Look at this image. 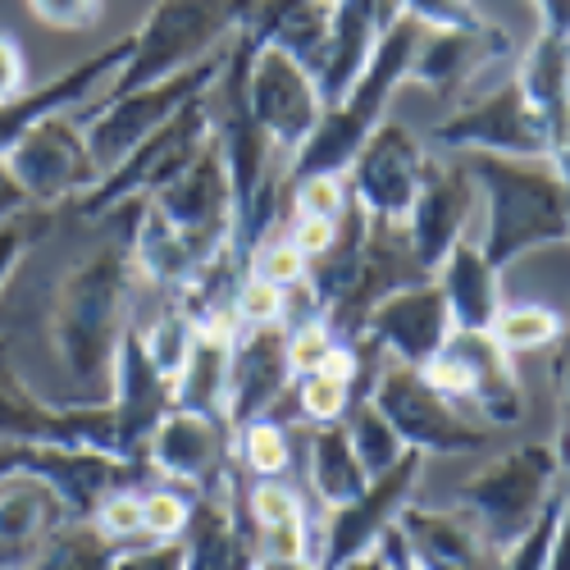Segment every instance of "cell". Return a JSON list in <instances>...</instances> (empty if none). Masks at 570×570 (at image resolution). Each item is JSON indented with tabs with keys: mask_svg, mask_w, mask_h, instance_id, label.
I'll use <instances>...</instances> for the list:
<instances>
[{
	"mask_svg": "<svg viewBox=\"0 0 570 570\" xmlns=\"http://www.w3.org/2000/svg\"><path fill=\"white\" fill-rule=\"evenodd\" d=\"M132 293L137 269L124 233H115L106 247H97L60 278L51 315H46V334H51L56 361L69 384L65 402L91 406L115 397V365L137 306Z\"/></svg>",
	"mask_w": 570,
	"mask_h": 570,
	"instance_id": "1",
	"label": "cell"
},
{
	"mask_svg": "<svg viewBox=\"0 0 570 570\" xmlns=\"http://www.w3.org/2000/svg\"><path fill=\"white\" fill-rule=\"evenodd\" d=\"M474 193L484 197V256L507 269L543 247L570 243V174L557 160L511 156H461Z\"/></svg>",
	"mask_w": 570,
	"mask_h": 570,
	"instance_id": "2",
	"label": "cell"
},
{
	"mask_svg": "<svg viewBox=\"0 0 570 570\" xmlns=\"http://www.w3.org/2000/svg\"><path fill=\"white\" fill-rule=\"evenodd\" d=\"M420 37H424V23H415L406 14L379 37V46L370 51L356 82L334 106H324L315 132L302 141V151L283 165V187L306 178V174H347V165L365 147V137L389 119L397 87L411 78V56H415Z\"/></svg>",
	"mask_w": 570,
	"mask_h": 570,
	"instance_id": "3",
	"label": "cell"
},
{
	"mask_svg": "<svg viewBox=\"0 0 570 570\" xmlns=\"http://www.w3.org/2000/svg\"><path fill=\"white\" fill-rule=\"evenodd\" d=\"M561 474H566V465L557 456V443H548V439L515 443V448L498 452L493 461H484L470 480H461L452 493V507L465 511L470 525L498 552H507L534 525V515L561 484Z\"/></svg>",
	"mask_w": 570,
	"mask_h": 570,
	"instance_id": "4",
	"label": "cell"
},
{
	"mask_svg": "<svg viewBox=\"0 0 570 570\" xmlns=\"http://www.w3.org/2000/svg\"><path fill=\"white\" fill-rule=\"evenodd\" d=\"M252 0H156L132 28V56L110 82V97L174 78L178 69L206 60L243 28Z\"/></svg>",
	"mask_w": 570,
	"mask_h": 570,
	"instance_id": "5",
	"label": "cell"
},
{
	"mask_svg": "<svg viewBox=\"0 0 570 570\" xmlns=\"http://www.w3.org/2000/svg\"><path fill=\"white\" fill-rule=\"evenodd\" d=\"M210 141H215L210 97H197V101H187L169 124H160L151 137H141L115 169H106L97 178V187H87L78 202H69V215L78 224H106V215L119 210L124 202L151 197V193H160V187H169L210 147Z\"/></svg>",
	"mask_w": 570,
	"mask_h": 570,
	"instance_id": "6",
	"label": "cell"
},
{
	"mask_svg": "<svg viewBox=\"0 0 570 570\" xmlns=\"http://www.w3.org/2000/svg\"><path fill=\"white\" fill-rule=\"evenodd\" d=\"M365 397L393 420V430L411 452L430 456H480L493 443V430L465 415L456 402H448L415 365H384L370 384Z\"/></svg>",
	"mask_w": 570,
	"mask_h": 570,
	"instance_id": "7",
	"label": "cell"
},
{
	"mask_svg": "<svg viewBox=\"0 0 570 570\" xmlns=\"http://www.w3.org/2000/svg\"><path fill=\"white\" fill-rule=\"evenodd\" d=\"M224 60H228V46H219V51H210L197 65L178 69L174 78H160L151 87H137V91H124V97H106L97 106H87L82 132H87V147L97 156L101 174L115 169L141 137H151L160 124H169L187 101L210 97V87L224 73Z\"/></svg>",
	"mask_w": 570,
	"mask_h": 570,
	"instance_id": "8",
	"label": "cell"
},
{
	"mask_svg": "<svg viewBox=\"0 0 570 570\" xmlns=\"http://www.w3.org/2000/svg\"><path fill=\"white\" fill-rule=\"evenodd\" d=\"M434 151H452V156H511V160H552V141L548 128L539 119V110L530 106L520 78H502L489 91L470 101H456L430 132H424Z\"/></svg>",
	"mask_w": 570,
	"mask_h": 570,
	"instance_id": "9",
	"label": "cell"
},
{
	"mask_svg": "<svg viewBox=\"0 0 570 570\" xmlns=\"http://www.w3.org/2000/svg\"><path fill=\"white\" fill-rule=\"evenodd\" d=\"M0 443H56V448H97L119 456L115 406L110 402H46L14 365V338L0 324Z\"/></svg>",
	"mask_w": 570,
	"mask_h": 570,
	"instance_id": "10",
	"label": "cell"
},
{
	"mask_svg": "<svg viewBox=\"0 0 570 570\" xmlns=\"http://www.w3.org/2000/svg\"><path fill=\"white\" fill-rule=\"evenodd\" d=\"M147 202L183 243V252L197 261V274L233 243V183H228V165L215 141Z\"/></svg>",
	"mask_w": 570,
	"mask_h": 570,
	"instance_id": "11",
	"label": "cell"
},
{
	"mask_svg": "<svg viewBox=\"0 0 570 570\" xmlns=\"http://www.w3.org/2000/svg\"><path fill=\"white\" fill-rule=\"evenodd\" d=\"M247 106H252L261 132L269 137V147L283 160H293L302 151V141L315 132V124L324 115V97H320L315 73L297 56L283 51V46H274V41H265V46L252 51Z\"/></svg>",
	"mask_w": 570,
	"mask_h": 570,
	"instance_id": "12",
	"label": "cell"
},
{
	"mask_svg": "<svg viewBox=\"0 0 570 570\" xmlns=\"http://www.w3.org/2000/svg\"><path fill=\"white\" fill-rule=\"evenodd\" d=\"M434 151H430V141H424L411 124L402 119H384L370 137H365V147L356 151V160L347 165V193L352 202L374 215V219H406L415 193H420V178L424 169H430Z\"/></svg>",
	"mask_w": 570,
	"mask_h": 570,
	"instance_id": "13",
	"label": "cell"
},
{
	"mask_svg": "<svg viewBox=\"0 0 570 570\" xmlns=\"http://www.w3.org/2000/svg\"><path fill=\"white\" fill-rule=\"evenodd\" d=\"M10 169L23 183V193L32 197V206L41 210H60L69 202H78L87 187H97L101 165L87 147V132L78 119L69 115H51L32 124L14 147H10Z\"/></svg>",
	"mask_w": 570,
	"mask_h": 570,
	"instance_id": "14",
	"label": "cell"
},
{
	"mask_svg": "<svg viewBox=\"0 0 570 570\" xmlns=\"http://www.w3.org/2000/svg\"><path fill=\"white\" fill-rule=\"evenodd\" d=\"M420 470H424V456L406 452L393 470L374 474L361 498L324 511V520L315 525V570H343L347 561L370 552L379 543V534L397 520V511L411 502V493L420 484Z\"/></svg>",
	"mask_w": 570,
	"mask_h": 570,
	"instance_id": "15",
	"label": "cell"
},
{
	"mask_svg": "<svg viewBox=\"0 0 570 570\" xmlns=\"http://www.w3.org/2000/svg\"><path fill=\"white\" fill-rule=\"evenodd\" d=\"M147 465L156 470V480L178 484L187 493H210L219 489L228 474L237 470L233 452V430L219 415L183 411L174 406L147 443Z\"/></svg>",
	"mask_w": 570,
	"mask_h": 570,
	"instance_id": "16",
	"label": "cell"
},
{
	"mask_svg": "<svg viewBox=\"0 0 570 570\" xmlns=\"http://www.w3.org/2000/svg\"><path fill=\"white\" fill-rule=\"evenodd\" d=\"M515 41L507 28L480 19L470 28H424L415 56H411V78L415 87H424L434 101L456 106L461 91L480 78L489 65L515 60Z\"/></svg>",
	"mask_w": 570,
	"mask_h": 570,
	"instance_id": "17",
	"label": "cell"
},
{
	"mask_svg": "<svg viewBox=\"0 0 570 570\" xmlns=\"http://www.w3.org/2000/svg\"><path fill=\"white\" fill-rule=\"evenodd\" d=\"M297 374L288 365V324H237L228 356V430L274 415L293 393Z\"/></svg>",
	"mask_w": 570,
	"mask_h": 570,
	"instance_id": "18",
	"label": "cell"
},
{
	"mask_svg": "<svg viewBox=\"0 0 570 570\" xmlns=\"http://www.w3.org/2000/svg\"><path fill=\"white\" fill-rule=\"evenodd\" d=\"M430 278L424 265L415 261L411 243H406V228L397 219H374L370 215V233H365V252H361V265H356V278L352 288L338 297V306L320 315L328 328H334L338 343H361V328H365V315L384 302L389 293L406 288V283H420Z\"/></svg>",
	"mask_w": 570,
	"mask_h": 570,
	"instance_id": "19",
	"label": "cell"
},
{
	"mask_svg": "<svg viewBox=\"0 0 570 570\" xmlns=\"http://www.w3.org/2000/svg\"><path fill=\"white\" fill-rule=\"evenodd\" d=\"M456 334L448 297L439 288V278H420L406 288L389 293L361 328V343L374 352H389L402 365H424L430 356H439V347Z\"/></svg>",
	"mask_w": 570,
	"mask_h": 570,
	"instance_id": "20",
	"label": "cell"
},
{
	"mask_svg": "<svg viewBox=\"0 0 570 570\" xmlns=\"http://www.w3.org/2000/svg\"><path fill=\"white\" fill-rule=\"evenodd\" d=\"M474 183L456 160H430V169H424L420 178V193L402 219L406 228V243L415 252V261L424 265V274H439V265L448 261V252L465 237V224H470V210H474Z\"/></svg>",
	"mask_w": 570,
	"mask_h": 570,
	"instance_id": "21",
	"label": "cell"
},
{
	"mask_svg": "<svg viewBox=\"0 0 570 570\" xmlns=\"http://www.w3.org/2000/svg\"><path fill=\"white\" fill-rule=\"evenodd\" d=\"M115 439L124 461H147V443L156 434V424L174 411V379L147 356L141 347L137 324H128L119 365H115Z\"/></svg>",
	"mask_w": 570,
	"mask_h": 570,
	"instance_id": "22",
	"label": "cell"
},
{
	"mask_svg": "<svg viewBox=\"0 0 570 570\" xmlns=\"http://www.w3.org/2000/svg\"><path fill=\"white\" fill-rule=\"evenodd\" d=\"M128 56H132V32H124V37L110 41V46H101V51H91L87 60L60 69L56 78H46L41 87H28V91H19L14 101H6V106H0V156H10V147H14V141H19L32 124L82 106L106 78L115 82L119 69L128 65Z\"/></svg>",
	"mask_w": 570,
	"mask_h": 570,
	"instance_id": "23",
	"label": "cell"
},
{
	"mask_svg": "<svg viewBox=\"0 0 570 570\" xmlns=\"http://www.w3.org/2000/svg\"><path fill=\"white\" fill-rule=\"evenodd\" d=\"M393 525L402 530V543L415 570H502V552L456 507L406 502Z\"/></svg>",
	"mask_w": 570,
	"mask_h": 570,
	"instance_id": "24",
	"label": "cell"
},
{
	"mask_svg": "<svg viewBox=\"0 0 570 570\" xmlns=\"http://www.w3.org/2000/svg\"><path fill=\"white\" fill-rule=\"evenodd\" d=\"M448 347L470 370V406L465 411H474V420L489 424V430H511V424L530 415L525 389H520V374H515V356H507L493 334H465V328H456Z\"/></svg>",
	"mask_w": 570,
	"mask_h": 570,
	"instance_id": "25",
	"label": "cell"
},
{
	"mask_svg": "<svg viewBox=\"0 0 570 570\" xmlns=\"http://www.w3.org/2000/svg\"><path fill=\"white\" fill-rule=\"evenodd\" d=\"M65 520L73 515L51 484L37 474H10L0 484V570L28 566Z\"/></svg>",
	"mask_w": 570,
	"mask_h": 570,
	"instance_id": "26",
	"label": "cell"
},
{
	"mask_svg": "<svg viewBox=\"0 0 570 570\" xmlns=\"http://www.w3.org/2000/svg\"><path fill=\"white\" fill-rule=\"evenodd\" d=\"M434 278H439L443 297H448L452 324L465 328V334H489L493 315L502 311V269H493L484 247L461 237Z\"/></svg>",
	"mask_w": 570,
	"mask_h": 570,
	"instance_id": "27",
	"label": "cell"
},
{
	"mask_svg": "<svg viewBox=\"0 0 570 570\" xmlns=\"http://www.w3.org/2000/svg\"><path fill=\"white\" fill-rule=\"evenodd\" d=\"M237 324H197L193 352L174 374V406L228 420V356Z\"/></svg>",
	"mask_w": 570,
	"mask_h": 570,
	"instance_id": "28",
	"label": "cell"
},
{
	"mask_svg": "<svg viewBox=\"0 0 570 570\" xmlns=\"http://www.w3.org/2000/svg\"><path fill=\"white\" fill-rule=\"evenodd\" d=\"M370 484V474L347 439V424H315L311 430V489L324 502V511H334L352 498H361Z\"/></svg>",
	"mask_w": 570,
	"mask_h": 570,
	"instance_id": "29",
	"label": "cell"
},
{
	"mask_svg": "<svg viewBox=\"0 0 570 570\" xmlns=\"http://www.w3.org/2000/svg\"><path fill=\"white\" fill-rule=\"evenodd\" d=\"M119 543H110L91 520H65V525L46 539V548L19 566V570H110Z\"/></svg>",
	"mask_w": 570,
	"mask_h": 570,
	"instance_id": "30",
	"label": "cell"
},
{
	"mask_svg": "<svg viewBox=\"0 0 570 570\" xmlns=\"http://www.w3.org/2000/svg\"><path fill=\"white\" fill-rule=\"evenodd\" d=\"M489 334L498 338V347L507 356H525V352L557 347L566 338V320L543 302H502V311L489 324Z\"/></svg>",
	"mask_w": 570,
	"mask_h": 570,
	"instance_id": "31",
	"label": "cell"
},
{
	"mask_svg": "<svg viewBox=\"0 0 570 570\" xmlns=\"http://www.w3.org/2000/svg\"><path fill=\"white\" fill-rule=\"evenodd\" d=\"M347 439H352V448H356V456H361V465H365V474L374 480V474H384V470H393L411 448L402 443V434L393 430V420L379 411L370 397H365V389H361V397L352 402V411H347Z\"/></svg>",
	"mask_w": 570,
	"mask_h": 570,
	"instance_id": "32",
	"label": "cell"
},
{
	"mask_svg": "<svg viewBox=\"0 0 570 570\" xmlns=\"http://www.w3.org/2000/svg\"><path fill=\"white\" fill-rule=\"evenodd\" d=\"M233 452H237V465L247 470V480H283V474L293 470L288 430H283L274 415L243 424V430L233 434Z\"/></svg>",
	"mask_w": 570,
	"mask_h": 570,
	"instance_id": "33",
	"label": "cell"
},
{
	"mask_svg": "<svg viewBox=\"0 0 570 570\" xmlns=\"http://www.w3.org/2000/svg\"><path fill=\"white\" fill-rule=\"evenodd\" d=\"M566 498H570V470L561 474V484L552 489V498H548L543 511L534 515V525L502 552V570H548V561H552V539H557V520H561V511H566Z\"/></svg>",
	"mask_w": 570,
	"mask_h": 570,
	"instance_id": "34",
	"label": "cell"
},
{
	"mask_svg": "<svg viewBox=\"0 0 570 570\" xmlns=\"http://www.w3.org/2000/svg\"><path fill=\"white\" fill-rule=\"evenodd\" d=\"M187 520H193V493L178 484H147L141 489V539L151 543H169L187 534Z\"/></svg>",
	"mask_w": 570,
	"mask_h": 570,
	"instance_id": "35",
	"label": "cell"
},
{
	"mask_svg": "<svg viewBox=\"0 0 570 570\" xmlns=\"http://www.w3.org/2000/svg\"><path fill=\"white\" fill-rule=\"evenodd\" d=\"M293 402H297V415L311 424H338V420H347V411L356 402V384L315 370L293 384Z\"/></svg>",
	"mask_w": 570,
	"mask_h": 570,
	"instance_id": "36",
	"label": "cell"
},
{
	"mask_svg": "<svg viewBox=\"0 0 570 570\" xmlns=\"http://www.w3.org/2000/svg\"><path fill=\"white\" fill-rule=\"evenodd\" d=\"M60 219V210H28V215H14V219H6L0 224V302H6V293H10V278L19 274V265H23V256L37 247V243H46L51 237V224Z\"/></svg>",
	"mask_w": 570,
	"mask_h": 570,
	"instance_id": "37",
	"label": "cell"
},
{
	"mask_svg": "<svg viewBox=\"0 0 570 570\" xmlns=\"http://www.w3.org/2000/svg\"><path fill=\"white\" fill-rule=\"evenodd\" d=\"M347 206H352V193H347V178L343 174H306V178L283 187V215L338 219Z\"/></svg>",
	"mask_w": 570,
	"mask_h": 570,
	"instance_id": "38",
	"label": "cell"
},
{
	"mask_svg": "<svg viewBox=\"0 0 570 570\" xmlns=\"http://www.w3.org/2000/svg\"><path fill=\"white\" fill-rule=\"evenodd\" d=\"M288 311H293V297L256 274H247L233 293V320L237 324H288Z\"/></svg>",
	"mask_w": 570,
	"mask_h": 570,
	"instance_id": "39",
	"label": "cell"
},
{
	"mask_svg": "<svg viewBox=\"0 0 570 570\" xmlns=\"http://www.w3.org/2000/svg\"><path fill=\"white\" fill-rule=\"evenodd\" d=\"M252 274L274 283V288H283V293H297L311 278V261L288 243V237H269V243L252 256Z\"/></svg>",
	"mask_w": 570,
	"mask_h": 570,
	"instance_id": "40",
	"label": "cell"
},
{
	"mask_svg": "<svg viewBox=\"0 0 570 570\" xmlns=\"http://www.w3.org/2000/svg\"><path fill=\"white\" fill-rule=\"evenodd\" d=\"M338 347V338H334V328H328L320 315H297V320H288V365H293V374L302 379V374H315L324 361H328V352Z\"/></svg>",
	"mask_w": 570,
	"mask_h": 570,
	"instance_id": "41",
	"label": "cell"
},
{
	"mask_svg": "<svg viewBox=\"0 0 570 570\" xmlns=\"http://www.w3.org/2000/svg\"><path fill=\"white\" fill-rule=\"evenodd\" d=\"M110 543H141V489H115L87 515Z\"/></svg>",
	"mask_w": 570,
	"mask_h": 570,
	"instance_id": "42",
	"label": "cell"
},
{
	"mask_svg": "<svg viewBox=\"0 0 570 570\" xmlns=\"http://www.w3.org/2000/svg\"><path fill=\"white\" fill-rule=\"evenodd\" d=\"M247 511L256 520V530H265V525H283V520H302L306 502L293 484H283V480H252L247 484Z\"/></svg>",
	"mask_w": 570,
	"mask_h": 570,
	"instance_id": "43",
	"label": "cell"
},
{
	"mask_svg": "<svg viewBox=\"0 0 570 570\" xmlns=\"http://www.w3.org/2000/svg\"><path fill=\"white\" fill-rule=\"evenodd\" d=\"M28 14L51 32H91L106 19V0H28Z\"/></svg>",
	"mask_w": 570,
	"mask_h": 570,
	"instance_id": "44",
	"label": "cell"
},
{
	"mask_svg": "<svg viewBox=\"0 0 570 570\" xmlns=\"http://www.w3.org/2000/svg\"><path fill=\"white\" fill-rule=\"evenodd\" d=\"M110 570H187V548L183 539H169V543H124L110 561Z\"/></svg>",
	"mask_w": 570,
	"mask_h": 570,
	"instance_id": "45",
	"label": "cell"
},
{
	"mask_svg": "<svg viewBox=\"0 0 570 570\" xmlns=\"http://www.w3.org/2000/svg\"><path fill=\"white\" fill-rule=\"evenodd\" d=\"M397 10L424 28H470L484 19L470 0H397Z\"/></svg>",
	"mask_w": 570,
	"mask_h": 570,
	"instance_id": "46",
	"label": "cell"
},
{
	"mask_svg": "<svg viewBox=\"0 0 570 570\" xmlns=\"http://www.w3.org/2000/svg\"><path fill=\"white\" fill-rule=\"evenodd\" d=\"M343 219V215H338ZM338 219H320V215H288V224H283V237L306 256V261H320L328 247H334L338 237Z\"/></svg>",
	"mask_w": 570,
	"mask_h": 570,
	"instance_id": "47",
	"label": "cell"
},
{
	"mask_svg": "<svg viewBox=\"0 0 570 570\" xmlns=\"http://www.w3.org/2000/svg\"><path fill=\"white\" fill-rule=\"evenodd\" d=\"M28 56L14 32H0V106L14 101L19 91H28Z\"/></svg>",
	"mask_w": 570,
	"mask_h": 570,
	"instance_id": "48",
	"label": "cell"
},
{
	"mask_svg": "<svg viewBox=\"0 0 570 570\" xmlns=\"http://www.w3.org/2000/svg\"><path fill=\"white\" fill-rule=\"evenodd\" d=\"M28 210H37V206H32V197L23 193V183L14 178L10 160L0 156V224L14 219V215H28Z\"/></svg>",
	"mask_w": 570,
	"mask_h": 570,
	"instance_id": "49",
	"label": "cell"
},
{
	"mask_svg": "<svg viewBox=\"0 0 570 570\" xmlns=\"http://www.w3.org/2000/svg\"><path fill=\"white\" fill-rule=\"evenodd\" d=\"M534 10H539V32L570 41V0H534Z\"/></svg>",
	"mask_w": 570,
	"mask_h": 570,
	"instance_id": "50",
	"label": "cell"
},
{
	"mask_svg": "<svg viewBox=\"0 0 570 570\" xmlns=\"http://www.w3.org/2000/svg\"><path fill=\"white\" fill-rule=\"evenodd\" d=\"M548 570H570V498H566V511L557 520V539H552V561Z\"/></svg>",
	"mask_w": 570,
	"mask_h": 570,
	"instance_id": "51",
	"label": "cell"
},
{
	"mask_svg": "<svg viewBox=\"0 0 570 570\" xmlns=\"http://www.w3.org/2000/svg\"><path fill=\"white\" fill-rule=\"evenodd\" d=\"M557 393H561V406H570V334L557 343Z\"/></svg>",
	"mask_w": 570,
	"mask_h": 570,
	"instance_id": "52",
	"label": "cell"
},
{
	"mask_svg": "<svg viewBox=\"0 0 570 570\" xmlns=\"http://www.w3.org/2000/svg\"><path fill=\"white\" fill-rule=\"evenodd\" d=\"M343 570H397V566H393L384 552H379V548H370V552H361L356 561H347Z\"/></svg>",
	"mask_w": 570,
	"mask_h": 570,
	"instance_id": "53",
	"label": "cell"
},
{
	"mask_svg": "<svg viewBox=\"0 0 570 570\" xmlns=\"http://www.w3.org/2000/svg\"><path fill=\"white\" fill-rule=\"evenodd\" d=\"M557 456H561V465L570 470V406H561V430H557Z\"/></svg>",
	"mask_w": 570,
	"mask_h": 570,
	"instance_id": "54",
	"label": "cell"
},
{
	"mask_svg": "<svg viewBox=\"0 0 570 570\" xmlns=\"http://www.w3.org/2000/svg\"><path fill=\"white\" fill-rule=\"evenodd\" d=\"M252 570H311V566H288V561H269V557H261Z\"/></svg>",
	"mask_w": 570,
	"mask_h": 570,
	"instance_id": "55",
	"label": "cell"
},
{
	"mask_svg": "<svg viewBox=\"0 0 570 570\" xmlns=\"http://www.w3.org/2000/svg\"><path fill=\"white\" fill-rule=\"evenodd\" d=\"M566 334H570V324H566Z\"/></svg>",
	"mask_w": 570,
	"mask_h": 570,
	"instance_id": "56",
	"label": "cell"
}]
</instances>
